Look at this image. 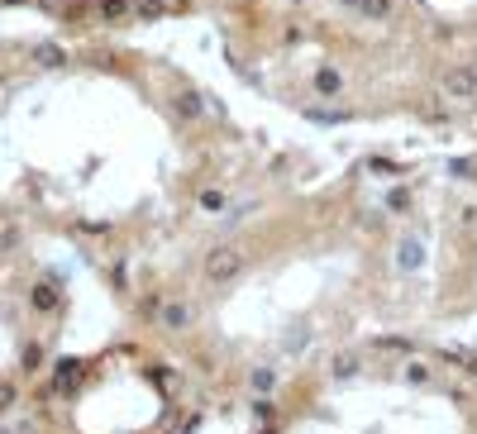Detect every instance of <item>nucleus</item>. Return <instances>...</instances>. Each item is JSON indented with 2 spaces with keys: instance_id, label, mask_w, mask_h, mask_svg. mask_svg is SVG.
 Returning <instances> with one entry per match:
<instances>
[{
  "instance_id": "obj_8",
  "label": "nucleus",
  "mask_w": 477,
  "mask_h": 434,
  "mask_svg": "<svg viewBox=\"0 0 477 434\" xmlns=\"http://www.w3.org/2000/svg\"><path fill=\"white\" fill-rule=\"evenodd\" d=\"M224 206H229V201H224V191H215V186H206V191H201V210H206V215H224Z\"/></svg>"
},
{
  "instance_id": "obj_5",
  "label": "nucleus",
  "mask_w": 477,
  "mask_h": 434,
  "mask_svg": "<svg viewBox=\"0 0 477 434\" xmlns=\"http://www.w3.org/2000/svg\"><path fill=\"white\" fill-rule=\"evenodd\" d=\"M420 263H425V253H420V243H415V239H401V243H397V268L415 272Z\"/></svg>"
},
{
  "instance_id": "obj_6",
  "label": "nucleus",
  "mask_w": 477,
  "mask_h": 434,
  "mask_svg": "<svg viewBox=\"0 0 477 434\" xmlns=\"http://www.w3.org/2000/svg\"><path fill=\"white\" fill-rule=\"evenodd\" d=\"M344 91V77L334 72V67H320L315 72V96H339Z\"/></svg>"
},
{
  "instance_id": "obj_14",
  "label": "nucleus",
  "mask_w": 477,
  "mask_h": 434,
  "mask_svg": "<svg viewBox=\"0 0 477 434\" xmlns=\"http://www.w3.org/2000/svg\"><path fill=\"white\" fill-rule=\"evenodd\" d=\"M162 5H167V10H177V5H187V0H162Z\"/></svg>"
},
{
  "instance_id": "obj_12",
  "label": "nucleus",
  "mask_w": 477,
  "mask_h": 434,
  "mask_svg": "<svg viewBox=\"0 0 477 434\" xmlns=\"http://www.w3.org/2000/svg\"><path fill=\"white\" fill-rule=\"evenodd\" d=\"M406 377H411V382H425L429 368H425V363H411V368H406Z\"/></svg>"
},
{
  "instance_id": "obj_10",
  "label": "nucleus",
  "mask_w": 477,
  "mask_h": 434,
  "mask_svg": "<svg viewBox=\"0 0 477 434\" xmlns=\"http://www.w3.org/2000/svg\"><path fill=\"white\" fill-rule=\"evenodd\" d=\"M272 382H277V377H272V368H258V372H253V386H258V391H268Z\"/></svg>"
},
{
  "instance_id": "obj_2",
  "label": "nucleus",
  "mask_w": 477,
  "mask_h": 434,
  "mask_svg": "<svg viewBox=\"0 0 477 434\" xmlns=\"http://www.w3.org/2000/svg\"><path fill=\"white\" fill-rule=\"evenodd\" d=\"M444 96L477 100V72H473V67H454V72H444Z\"/></svg>"
},
{
  "instance_id": "obj_7",
  "label": "nucleus",
  "mask_w": 477,
  "mask_h": 434,
  "mask_svg": "<svg viewBox=\"0 0 477 434\" xmlns=\"http://www.w3.org/2000/svg\"><path fill=\"white\" fill-rule=\"evenodd\" d=\"M172 105H177V115H182V120H201V110H206V105H201V96H196V91H182V96H177Z\"/></svg>"
},
{
  "instance_id": "obj_9",
  "label": "nucleus",
  "mask_w": 477,
  "mask_h": 434,
  "mask_svg": "<svg viewBox=\"0 0 477 434\" xmlns=\"http://www.w3.org/2000/svg\"><path fill=\"white\" fill-rule=\"evenodd\" d=\"M387 210H392V215H406V210H411V191H406V186L387 191Z\"/></svg>"
},
{
  "instance_id": "obj_4",
  "label": "nucleus",
  "mask_w": 477,
  "mask_h": 434,
  "mask_svg": "<svg viewBox=\"0 0 477 434\" xmlns=\"http://www.w3.org/2000/svg\"><path fill=\"white\" fill-rule=\"evenodd\" d=\"M344 10H353L358 19H387L392 15V0H339Z\"/></svg>"
},
{
  "instance_id": "obj_13",
  "label": "nucleus",
  "mask_w": 477,
  "mask_h": 434,
  "mask_svg": "<svg viewBox=\"0 0 477 434\" xmlns=\"http://www.w3.org/2000/svg\"><path fill=\"white\" fill-rule=\"evenodd\" d=\"M353 372V358H334V377H349Z\"/></svg>"
},
{
  "instance_id": "obj_11",
  "label": "nucleus",
  "mask_w": 477,
  "mask_h": 434,
  "mask_svg": "<svg viewBox=\"0 0 477 434\" xmlns=\"http://www.w3.org/2000/svg\"><path fill=\"white\" fill-rule=\"evenodd\" d=\"M33 301H38V306H53V301H58V291H53V287H38V291H33Z\"/></svg>"
},
{
  "instance_id": "obj_1",
  "label": "nucleus",
  "mask_w": 477,
  "mask_h": 434,
  "mask_svg": "<svg viewBox=\"0 0 477 434\" xmlns=\"http://www.w3.org/2000/svg\"><path fill=\"white\" fill-rule=\"evenodd\" d=\"M238 268H243V253L238 248H229V243H220V248H210L206 263H201V272H206V282H234Z\"/></svg>"
},
{
  "instance_id": "obj_3",
  "label": "nucleus",
  "mask_w": 477,
  "mask_h": 434,
  "mask_svg": "<svg viewBox=\"0 0 477 434\" xmlns=\"http://www.w3.org/2000/svg\"><path fill=\"white\" fill-rule=\"evenodd\" d=\"M158 324L162 329H172V334H182V329L196 324V315H191L187 301H158Z\"/></svg>"
}]
</instances>
